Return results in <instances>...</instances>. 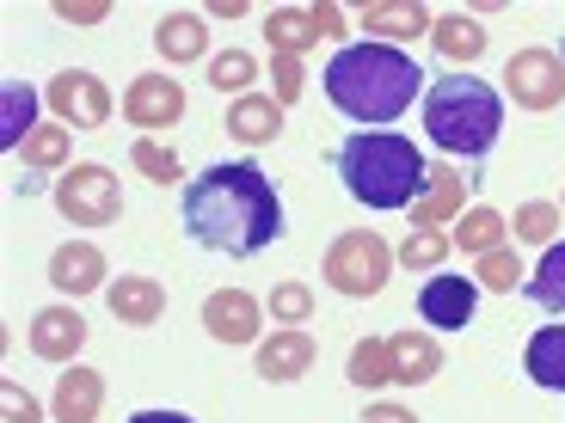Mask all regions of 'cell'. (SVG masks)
Returning <instances> with one entry per match:
<instances>
[{
  "label": "cell",
  "instance_id": "cell-41",
  "mask_svg": "<svg viewBox=\"0 0 565 423\" xmlns=\"http://www.w3.org/2000/svg\"><path fill=\"white\" fill-rule=\"evenodd\" d=\"M129 423H191V417H184V411H136Z\"/></svg>",
  "mask_w": 565,
  "mask_h": 423
},
{
  "label": "cell",
  "instance_id": "cell-34",
  "mask_svg": "<svg viewBox=\"0 0 565 423\" xmlns=\"http://www.w3.org/2000/svg\"><path fill=\"white\" fill-rule=\"evenodd\" d=\"M270 319L277 325H308L313 319V289L308 282H277V289H270Z\"/></svg>",
  "mask_w": 565,
  "mask_h": 423
},
{
  "label": "cell",
  "instance_id": "cell-8",
  "mask_svg": "<svg viewBox=\"0 0 565 423\" xmlns=\"http://www.w3.org/2000/svg\"><path fill=\"white\" fill-rule=\"evenodd\" d=\"M43 105H50L56 123H68V129H105L111 123V93H105L99 74H86V68L56 74V80L43 86Z\"/></svg>",
  "mask_w": 565,
  "mask_h": 423
},
{
  "label": "cell",
  "instance_id": "cell-9",
  "mask_svg": "<svg viewBox=\"0 0 565 423\" xmlns=\"http://www.w3.org/2000/svg\"><path fill=\"white\" fill-rule=\"evenodd\" d=\"M320 362V344H313V332H301V325H282V332H270V338H258L253 350V368L265 375V381H301L308 368Z\"/></svg>",
  "mask_w": 565,
  "mask_h": 423
},
{
  "label": "cell",
  "instance_id": "cell-5",
  "mask_svg": "<svg viewBox=\"0 0 565 423\" xmlns=\"http://www.w3.org/2000/svg\"><path fill=\"white\" fill-rule=\"evenodd\" d=\"M387 270H394V246H387L375 227H351V234H339V240H332L320 276L332 282L339 295L369 301V295H382V289H387Z\"/></svg>",
  "mask_w": 565,
  "mask_h": 423
},
{
  "label": "cell",
  "instance_id": "cell-14",
  "mask_svg": "<svg viewBox=\"0 0 565 423\" xmlns=\"http://www.w3.org/2000/svg\"><path fill=\"white\" fill-rule=\"evenodd\" d=\"M31 356H43V362H74V356L86 350V319L81 307H43L38 319H31Z\"/></svg>",
  "mask_w": 565,
  "mask_h": 423
},
{
  "label": "cell",
  "instance_id": "cell-26",
  "mask_svg": "<svg viewBox=\"0 0 565 423\" xmlns=\"http://www.w3.org/2000/svg\"><path fill=\"white\" fill-rule=\"evenodd\" d=\"M344 381L363 387V393H382L394 381V356H387V338H356L351 362H344Z\"/></svg>",
  "mask_w": 565,
  "mask_h": 423
},
{
  "label": "cell",
  "instance_id": "cell-25",
  "mask_svg": "<svg viewBox=\"0 0 565 423\" xmlns=\"http://www.w3.org/2000/svg\"><path fill=\"white\" fill-rule=\"evenodd\" d=\"M510 240V221L492 209V203H473V209L455 221V246H461L467 258H486V252H498V246Z\"/></svg>",
  "mask_w": 565,
  "mask_h": 423
},
{
  "label": "cell",
  "instance_id": "cell-40",
  "mask_svg": "<svg viewBox=\"0 0 565 423\" xmlns=\"http://www.w3.org/2000/svg\"><path fill=\"white\" fill-rule=\"evenodd\" d=\"M313 31H320V37H344V13L332 7V0H320V7H313Z\"/></svg>",
  "mask_w": 565,
  "mask_h": 423
},
{
  "label": "cell",
  "instance_id": "cell-24",
  "mask_svg": "<svg viewBox=\"0 0 565 423\" xmlns=\"http://www.w3.org/2000/svg\"><path fill=\"white\" fill-rule=\"evenodd\" d=\"M430 43H437L443 62H480L486 56V25L467 13H443L437 25H430Z\"/></svg>",
  "mask_w": 565,
  "mask_h": 423
},
{
  "label": "cell",
  "instance_id": "cell-42",
  "mask_svg": "<svg viewBox=\"0 0 565 423\" xmlns=\"http://www.w3.org/2000/svg\"><path fill=\"white\" fill-rule=\"evenodd\" d=\"M210 13H215V19H241V13H246V0H215Z\"/></svg>",
  "mask_w": 565,
  "mask_h": 423
},
{
  "label": "cell",
  "instance_id": "cell-21",
  "mask_svg": "<svg viewBox=\"0 0 565 423\" xmlns=\"http://www.w3.org/2000/svg\"><path fill=\"white\" fill-rule=\"evenodd\" d=\"M154 50L172 62V68H184V62H203V56H210L203 13H167V19L154 25Z\"/></svg>",
  "mask_w": 565,
  "mask_h": 423
},
{
  "label": "cell",
  "instance_id": "cell-12",
  "mask_svg": "<svg viewBox=\"0 0 565 423\" xmlns=\"http://www.w3.org/2000/svg\"><path fill=\"white\" fill-rule=\"evenodd\" d=\"M473 307H480V282L473 276H430L418 289V313H424V325H437V332H461V325L473 319Z\"/></svg>",
  "mask_w": 565,
  "mask_h": 423
},
{
  "label": "cell",
  "instance_id": "cell-27",
  "mask_svg": "<svg viewBox=\"0 0 565 423\" xmlns=\"http://www.w3.org/2000/svg\"><path fill=\"white\" fill-rule=\"evenodd\" d=\"M31 111H38V93H31L25 80H7V93H0V148H7V154H19L25 135L38 129Z\"/></svg>",
  "mask_w": 565,
  "mask_h": 423
},
{
  "label": "cell",
  "instance_id": "cell-4",
  "mask_svg": "<svg viewBox=\"0 0 565 423\" xmlns=\"http://www.w3.org/2000/svg\"><path fill=\"white\" fill-rule=\"evenodd\" d=\"M424 129H430V141L443 154L480 160L492 154L498 129H504V99L486 80H473V74H449V80H437L424 93Z\"/></svg>",
  "mask_w": 565,
  "mask_h": 423
},
{
  "label": "cell",
  "instance_id": "cell-10",
  "mask_svg": "<svg viewBox=\"0 0 565 423\" xmlns=\"http://www.w3.org/2000/svg\"><path fill=\"white\" fill-rule=\"evenodd\" d=\"M258 325H265V307H258L246 289H215L210 301H203V332H210L215 344H258Z\"/></svg>",
  "mask_w": 565,
  "mask_h": 423
},
{
  "label": "cell",
  "instance_id": "cell-2",
  "mask_svg": "<svg viewBox=\"0 0 565 423\" xmlns=\"http://www.w3.org/2000/svg\"><path fill=\"white\" fill-rule=\"evenodd\" d=\"M326 99L339 105L351 123H394L418 105V62L394 43H344L339 56L326 62Z\"/></svg>",
  "mask_w": 565,
  "mask_h": 423
},
{
  "label": "cell",
  "instance_id": "cell-17",
  "mask_svg": "<svg viewBox=\"0 0 565 423\" xmlns=\"http://www.w3.org/2000/svg\"><path fill=\"white\" fill-rule=\"evenodd\" d=\"M105 307H111L117 325H160L167 289H160L154 276H117L111 289H105Z\"/></svg>",
  "mask_w": 565,
  "mask_h": 423
},
{
  "label": "cell",
  "instance_id": "cell-3",
  "mask_svg": "<svg viewBox=\"0 0 565 423\" xmlns=\"http://www.w3.org/2000/svg\"><path fill=\"white\" fill-rule=\"evenodd\" d=\"M332 166H339L344 191L356 203H369V209H412L424 197V178H430L418 141L394 135V129H356V135H344Z\"/></svg>",
  "mask_w": 565,
  "mask_h": 423
},
{
  "label": "cell",
  "instance_id": "cell-19",
  "mask_svg": "<svg viewBox=\"0 0 565 423\" xmlns=\"http://www.w3.org/2000/svg\"><path fill=\"white\" fill-rule=\"evenodd\" d=\"M467 203V178L455 166H430V178H424V197L412 203V227H443L455 221Z\"/></svg>",
  "mask_w": 565,
  "mask_h": 423
},
{
  "label": "cell",
  "instance_id": "cell-35",
  "mask_svg": "<svg viewBox=\"0 0 565 423\" xmlns=\"http://www.w3.org/2000/svg\"><path fill=\"white\" fill-rule=\"evenodd\" d=\"M136 166H141V178H154V184H179V178H184L179 154H172L167 141H154V135L136 141Z\"/></svg>",
  "mask_w": 565,
  "mask_h": 423
},
{
  "label": "cell",
  "instance_id": "cell-31",
  "mask_svg": "<svg viewBox=\"0 0 565 423\" xmlns=\"http://www.w3.org/2000/svg\"><path fill=\"white\" fill-rule=\"evenodd\" d=\"M253 80H258V56H246V50H222V56H210V86L215 93L246 99V86Z\"/></svg>",
  "mask_w": 565,
  "mask_h": 423
},
{
  "label": "cell",
  "instance_id": "cell-30",
  "mask_svg": "<svg viewBox=\"0 0 565 423\" xmlns=\"http://www.w3.org/2000/svg\"><path fill=\"white\" fill-rule=\"evenodd\" d=\"M559 221H565L559 203H523V209H516V221H510V234H516V246H553Z\"/></svg>",
  "mask_w": 565,
  "mask_h": 423
},
{
  "label": "cell",
  "instance_id": "cell-32",
  "mask_svg": "<svg viewBox=\"0 0 565 423\" xmlns=\"http://www.w3.org/2000/svg\"><path fill=\"white\" fill-rule=\"evenodd\" d=\"M449 234H443V227H412V234H406V246H399V264H406V270H437L443 264V258H449Z\"/></svg>",
  "mask_w": 565,
  "mask_h": 423
},
{
  "label": "cell",
  "instance_id": "cell-7",
  "mask_svg": "<svg viewBox=\"0 0 565 423\" xmlns=\"http://www.w3.org/2000/svg\"><path fill=\"white\" fill-rule=\"evenodd\" d=\"M504 93L516 111H553L565 105V56L559 50H516L504 62Z\"/></svg>",
  "mask_w": 565,
  "mask_h": 423
},
{
  "label": "cell",
  "instance_id": "cell-11",
  "mask_svg": "<svg viewBox=\"0 0 565 423\" xmlns=\"http://www.w3.org/2000/svg\"><path fill=\"white\" fill-rule=\"evenodd\" d=\"M124 117L136 129H172L184 117V86L172 74H141L124 93Z\"/></svg>",
  "mask_w": 565,
  "mask_h": 423
},
{
  "label": "cell",
  "instance_id": "cell-38",
  "mask_svg": "<svg viewBox=\"0 0 565 423\" xmlns=\"http://www.w3.org/2000/svg\"><path fill=\"white\" fill-rule=\"evenodd\" d=\"M56 19H62V25H105V19H111V7H105V0H86V7L62 0V7H56Z\"/></svg>",
  "mask_w": 565,
  "mask_h": 423
},
{
  "label": "cell",
  "instance_id": "cell-36",
  "mask_svg": "<svg viewBox=\"0 0 565 423\" xmlns=\"http://www.w3.org/2000/svg\"><path fill=\"white\" fill-rule=\"evenodd\" d=\"M301 86H308V68H301V56H270V99H277L282 111L301 99Z\"/></svg>",
  "mask_w": 565,
  "mask_h": 423
},
{
  "label": "cell",
  "instance_id": "cell-1",
  "mask_svg": "<svg viewBox=\"0 0 565 423\" xmlns=\"http://www.w3.org/2000/svg\"><path fill=\"white\" fill-rule=\"evenodd\" d=\"M184 234L203 252L227 258H258L270 240H282V203L277 184L253 166V160H227L184 184Z\"/></svg>",
  "mask_w": 565,
  "mask_h": 423
},
{
  "label": "cell",
  "instance_id": "cell-6",
  "mask_svg": "<svg viewBox=\"0 0 565 423\" xmlns=\"http://www.w3.org/2000/svg\"><path fill=\"white\" fill-rule=\"evenodd\" d=\"M50 197H56V209L68 215L74 227H111L117 215H124V184L111 178V166H68L56 184H50Z\"/></svg>",
  "mask_w": 565,
  "mask_h": 423
},
{
  "label": "cell",
  "instance_id": "cell-13",
  "mask_svg": "<svg viewBox=\"0 0 565 423\" xmlns=\"http://www.w3.org/2000/svg\"><path fill=\"white\" fill-rule=\"evenodd\" d=\"M99 411H105V375L68 362V375H56V393H50V417L56 423H99Z\"/></svg>",
  "mask_w": 565,
  "mask_h": 423
},
{
  "label": "cell",
  "instance_id": "cell-33",
  "mask_svg": "<svg viewBox=\"0 0 565 423\" xmlns=\"http://www.w3.org/2000/svg\"><path fill=\"white\" fill-rule=\"evenodd\" d=\"M473 276H480V289H492V295H510L516 276H529V270H523V258H516V246H498V252L473 258Z\"/></svg>",
  "mask_w": 565,
  "mask_h": 423
},
{
  "label": "cell",
  "instance_id": "cell-15",
  "mask_svg": "<svg viewBox=\"0 0 565 423\" xmlns=\"http://www.w3.org/2000/svg\"><path fill=\"white\" fill-rule=\"evenodd\" d=\"M50 282H56L62 295H93V289H111L105 282V252L93 240H68V246H56L50 252Z\"/></svg>",
  "mask_w": 565,
  "mask_h": 423
},
{
  "label": "cell",
  "instance_id": "cell-29",
  "mask_svg": "<svg viewBox=\"0 0 565 423\" xmlns=\"http://www.w3.org/2000/svg\"><path fill=\"white\" fill-rule=\"evenodd\" d=\"M68 154H74L68 123H43V129H31V135H25V148H19V160H25V166H38V172L68 166Z\"/></svg>",
  "mask_w": 565,
  "mask_h": 423
},
{
  "label": "cell",
  "instance_id": "cell-18",
  "mask_svg": "<svg viewBox=\"0 0 565 423\" xmlns=\"http://www.w3.org/2000/svg\"><path fill=\"white\" fill-rule=\"evenodd\" d=\"M387 356H394V381L399 387L437 381V368H443V344L430 338V332H394V338H387Z\"/></svg>",
  "mask_w": 565,
  "mask_h": 423
},
{
  "label": "cell",
  "instance_id": "cell-39",
  "mask_svg": "<svg viewBox=\"0 0 565 423\" xmlns=\"http://www.w3.org/2000/svg\"><path fill=\"white\" fill-rule=\"evenodd\" d=\"M356 423H418V411H406V405H394V399H375V405L363 411Z\"/></svg>",
  "mask_w": 565,
  "mask_h": 423
},
{
  "label": "cell",
  "instance_id": "cell-28",
  "mask_svg": "<svg viewBox=\"0 0 565 423\" xmlns=\"http://www.w3.org/2000/svg\"><path fill=\"white\" fill-rule=\"evenodd\" d=\"M523 295L547 313H565V240H553L547 252H541V264L529 270V282H523Z\"/></svg>",
  "mask_w": 565,
  "mask_h": 423
},
{
  "label": "cell",
  "instance_id": "cell-23",
  "mask_svg": "<svg viewBox=\"0 0 565 423\" xmlns=\"http://www.w3.org/2000/svg\"><path fill=\"white\" fill-rule=\"evenodd\" d=\"M529 381L547 387V393H565V325H541L535 338H529Z\"/></svg>",
  "mask_w": 565,
  "mask_h": 423
},
{
  "label": "cell",
  "instance_id": "cell-37",
  "mask_svg": "<svg viewBox=\"0 0 565 423\" xmlns=\"http://www.w3.org/2000/svg\"><path fill=\"white\" fill-rule=\"evenodd\" d=\"M0 411H7V423H43L38 399H31L19 381H0Z\"/></svg>",
  "mask_w": 565,
  "mask_h": 423
},
{
  "label": "cell",
  "instance_id": "cell-20",
  "mask_svg": "<svg viewBox=\"0 0 565 423\" xmlns=\"http://www.w3.org/2000/svg\"><path fill=\"white\" fill-rule=\"evenodd\" d=\"M227 135L241 141V148H265V141L282 135V105L270 99V93H246V99H234V111H227Z\"/></svg>",
  "mask_w": 565,
  "mask_h": 423
},
{
  "label": "cell",
  "instance_id": "cell-22",
  "mask_svg": "<svg viewBox=\"0 0 565 423\" xmlns=\"http://www.w3.org/2000/svg\"><path fill=\"white\" fill-rule=\"evenodd\" d=\"M265 37H270V56H308L313 43H320V31H313V7H270Z\"/></svg>",
  "mask_w": 565,
  "mask_h": 423
},
{
  "label": "cell",
  "instance_id": "cell-16",
  "mask_svg": "<svg viewBox=\"0 0 565 423\" xmlns=\"http://www.w3.org/2000/svg\"><path fill=\"white\" fill-rule=\"evenodd\" d=\"M437 25V19H430V7H424V0H369L363 7V31L369 37H382V43H412V37H424V31Z\"/></svg>",
  "mask_w": 565,
  "mask_h": 423
}]
</instances>
